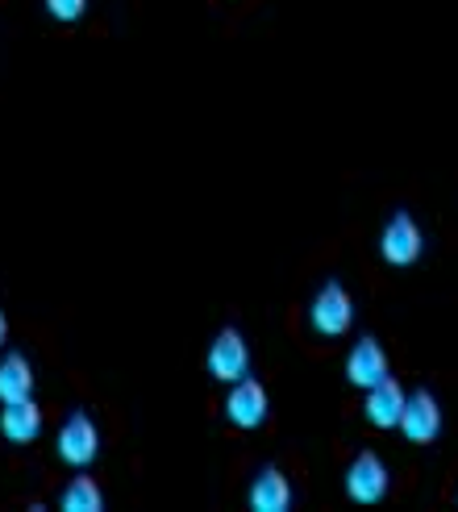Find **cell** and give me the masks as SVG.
Here are the masks:
<instances>
[{
  "instance_id": "1",
  "label": "cell",
  "mask_w": 458,
  "mask_h": 512,
  "mask_svg": "<svg viewBox=\"0 0 458 512\" xmlns=\"http://www.w3.org/2000/svg\"><path fill=\"white\" fill-rule=\"evenodd\" d=\"M309 325L317 329L321 338H342V334H350V325H354V300H350L346 284L329 279V284L317 288V296H313V304H309Z\"/></svg>"
},
{
  "instance_id": "2",
  "label": "cell",
  "mask_w": 458,
  "mask_h": 512,
  "mask_svg": "<svg viewBox=\"0 0 458 512\" xmlns=\"http://www.w3.org/2000/svg\"><path fill=\"white\" fill-rule=\"evenodd\" d=\"M225 421L234 425V429H259L271 413V400H267V388L254 375H242L229 383V392H225Z\"/></svg>"
},
{
  "instance_id": "3",
  "label": "cell",
  "mask_w": 458,
  "mask_h": 512,
  "mask_svg": "<svg viewBox=\"0 0 458 512\" xmlns=\"http://www.w3.org/2000/svg\"><path fill=\"white\" fill-rule=\"evenodd\" d=\"M392 488V475H388V463L379 458L375 450H359L354 463L346 467V496L354 504H379Z\"/></svg>"
},
{
  "instance_id": "4",
  "label": "cell",
  "mask_w": 458,
  "mask_h": 512,
  "mask_svg": "<svg viewBox=\"0 0 458 512\" xmlns=\"http://www.w3.org/2000/svg\"><path fill=\"white\" fill-rule=\"evenodd\" d=\"M425 250V234L413 213H392L384 234H379V254H384V263L392 267H413Z\"/></svg>"
},
{
  "instance_id": "5",
  "label": "cell",
  "mask_w": 458,
  "mask_h": 512,
  "mask_svg": "<svg viewBox=\"0 0 458 512\" xmlns=\"http://www.w3.org/2000/svg\"><path fill=\"white\" fill-rule=\"evenodd\" d=\"M55 454L63 458L67 467H92L96 454H100V429L88 413H71L59 425V438H55Z\"/></svg>"
},
{
  "instance_id": "6",
  "label": "cell",
  "mask_w": 458,
  "mask_h": 512,
  "mask_svg": "<svg viewBox=\"0 0 458 512\" xmlns=\"http://www.w3.org/2000/svg\"><path fill=\"white\" fill-rule=\"evenodd\" d=\"M404 438H409L413 446H429L438 442L442 433V408H438V396L434 392H409L404 396V413H400V425H396Z\"/></svg>"
},
{
  "instance_id": "7",
  "label": "cell",
  "mask_w": 458,
  "mask_h": 512,
  "mask_svg": "<svg viewBox=\"0 0 458 512\" xmlns=\"http://www.w3.org/2000/svg\"><path fill=\"white\" fill-rule=\"evenodd\" d=\"M209 375L217 383H234V379L250 375V346L242 338V329L225 325L221 334L213 338V346H209Z\"/></svg>"
},
{
  "instance_id": "8",
  "label": "cell",
  "mask_w": 458,
  "mask_h": 512,
  "mask_svg": "<svg viewBox=\"0 0 458 512\" xmlns=\"http://www.w3.org/2000/svg\"><path fill=\"white\" fill-rule=\"evenodd\" d=\"M346 379L354 383V388H375L379 379H388V350L379 346V338H359L354 342V350L346 354Z\"/></svg>"
},
{
  "instance_id": "9",
  "label": "cell",
  "mask_w": 458,
  "mask_h": 512,
  "mask_svg": "<svg viewBox=\"0 0 458 512\" xmlns=\"http://www.w3.org/2000/svg\"><path fill=\"white\" fill-rule=\"evenodd\" d=\"M38 433H42V408L34 404V396L0 404V438L5 442L30 446V442H38Z\"/></svg>"
},
{
  "instance_id": "10",
  "label": "cell",
  "mask_w": 458,
  "mask_h": 512,
  "mask_svg": "<svg viewBox=\"0 0 458 512\" xmlns=\"http://www.w3.org/2000/svg\"><path fill=\"white\" fill-rule=\"evenodd\" d=\"M404 396H409V392H404L392 375L379 379L375 388H367L363 417H367L375 429H396V425H400V413H404Z\"/></svg>"
},
{
  "instance_id": "11",
  "label": "cell",
  "mask_w": 458,
  "mask_h": 512,
  "mask_svg": "<svg viewBox=\"0 0 458 512\" xmlns=\"http://www.w3.org/2000/svg\"><path fill=\"white\" fill-rule=\"evenodd\" d=\"M250 508L254 512H288L292 508V483L279 467H263L250 483Z\"/></svg>"
},
{
  "instance_id": "12",
  "label": "cell",
  "mask_w": 458,
  "mask_h": 512,
  "mask_svg": "<svg viewBox=\"0 0 458 512\" xmlns=\"http://www.w3.org/2000/svg\"><path fill=\"white\" fill-rule=\"evenodd\" d=\"M25 396H34V367H30L25 354L9 350L5 358H0V404L25 400Z\"/></svg>"
},
{
  "instance_id": "13",
  "label": "cell",
  "mask_w": 458,
  "mask_h": 512,
  "mask_svg": "<svg viewBox=\"0 0 458 512\" xmlns=\"http://www.w3.org/2000/svg\"><path fill=\"white\" fill-rule=\"evenodd\" d=\"M59 508L63 512H100L105 508V492H100V483L92 475H75V479L63 483Z\"/></svg>"
},
{
  "instance_id": "14",
  "label": "cell",
  "mask_w": 458,
  "mask_h": 512,
  "mask_svg": "<svg viewBox=\"0 0 458 512\" xmlns=\"http://www.w3.org/2000/svg\"><path fill=\"white\" fill-rule=\"evenodd\" d=\"M84 9H88V0H46V13L55 17V21H63V25L80 21V17H84Z\"/></svg>"
},
{
  "instance_id": "15",
  "label": "cell",
  "mask_w": 458,
  "mask_h": 512,
  "mask_svg": "<svg viewBox=\"0 0 458 512\" xmlns=\"http://www.w3.org/2000/svg\"><path fill=\"white\" fill-rule=\"evenodd\" d=\"M9 342V317H5V309H0V346Z\"/></svg>"
}]
</instances>
